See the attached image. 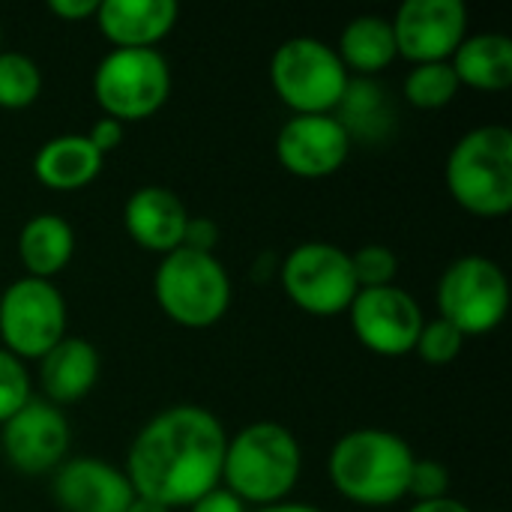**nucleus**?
<instances>
[{
	"mask_svg": "<svg viewBox=\"0 0 512 512\" xmlns=\"http://www.w3.org/2000/svg\"><path fill=\"white\" fill-rule=\"evenodd\" d=\"M225 447L228 432L210 408L171 405L138 429L123 474L138 498L186 510L222 486Z\"/></svg>",
	"mask_w": 512,
	"mask_h": 512,
	"instance_id": "obj_1",
	"label": "nucleus"
},
{
	"mask_svg": "<svg viewBox=\"0 0 512 512\" xmlns=\"http://www.w3.org/2000/svg\"><path fill=\"white\" fill-rule=\"evenodd\" d=\"M411 444L378 426L345 432L327 459L333 489L354 507L384 510L408 498V477L414 468Z\"/></svg>",
	"mask_w": 512,
	"mask_h": 512,
	"instance_id": "obj_2",
	"label": "nucleus"
},
{
	"mask_svg": "<svg viewBox=\"0 0 512 512\" xmlns=\"http://www.w3.org/2000/svg\"><path fill=\"white\" fill-rule=\"evenodd\" d=\"M303 474L297 435L273 420H258L228 435L222 486L246 507H273L291 498Z\"/></svg>",
	"mask_w": 512,
	"mask_h": 512,
	"instance_id": "obj_3",
	"label": "nucleus"
},
{
	"mask_svg": "<svg viewBox=\"0 0 512 512\" xmlns=\"http://www.w3.org/2000/svg\"><path fill=\"white\" fill-rule=\"evenodd\" d=\"M450 198L477 219H504L512 210V132L486 123L465 132L447 153Z\"/></svg>",
	"mask_w": 512,
	"mask_h": 512,
	"instance_id": "obj_4",
	"label": "nucleus"
},
{
	"mask_svg": "<svg viewBox=\"0 0 512 512\" xmlns=\"http://www.w3.org/2000/svg\"><path fill=\"white\" fill-rule=\"evenodd\" d=\"M231 276L210 252L174 249L162 255L153 273V297L162 315L186 330H207L231 309Z\"/></svg>",
	"mask_w": 512,
	"mask_h": 512,
	"instance_id": "obj_5",
	"label": "nucleus"
},
{
	"mask_svg": "<svg viewBox=\"0 0 512 512\" xmlns=\"http://www.w3.org/2000/svg\"><path fill=\"white\" fill-rule=\"evenodd\" d=\"M171 66L159 48H111L93 69V99L102 117L135 123L153 117L171 96Z\"/></svg>",
	"mask_w": 512,
	"mask_h": 512,
	"instance_id": "obj_6",
	"label": "nucleus"
},
{
	"mask_svg": "<svg viewBox=\"0 0 512 512\" xmlns=\"http://www.w3.org/2000/svg\"><path fill=\"white\" fill-rule=\"evenodd\" d=\"M438 318L453 324L465 339L495 333L510 312V282L504 267L489 255H462L447 264L435 288Z\"/></svg>",
	"mask_w": 512,
	"mask_h": 512,
	"instance_id": "obj_7",
	"label": "nucleus"
},
{
	"mask_svg": "<svg viewBox=\"0 0 512 512\" xmlns=\"http://www.w3.org/2000/svg\"><path fill=\"white\" fill-rule=\"evenodd\" d=\"M348 81L336 48L315 36H291L270 57V84L291 114H333Z\"/></svg>",
	"mask_w": 512,
	"mask_h": 512,
	"instance_id": "obj_8",
	"label": "nucleus"
},
{
	"mask_svg": "<svg viewBox=\"0 0 512 512\" xmlns=\"http://www.w3.org/2000/svg\"><path fill=\"white\" fill-rule=\"evenodd\" d=\"M279 282L285 297L312 318L345 315L360 291L351 252L327 240L297 243L279 264Z\"/></svg>",
	"mask_w": 512,
	"mask_h": 512,
	"instance_id": "obj_9",
	"label": "nucleus"
},
{
	"mask_svg": "<svg viewBox=\"0 0 512 512\" xmlns=\"http://www.w3.org/2000/svg\"><path fill=\"white\" fill-rule=\"evenodd\" d=\"M69 309L54 282L21 276L0 294V348L18 360H42L63 336Z\"/></svg>",
	"mask_w": 512,
	"mask_h": 512,
	"instance_id": "obj_10",
	"label": "nucleus"
},
{
	"mask_svg": "<svg viewBox=\"0 0 512 512\" xmlns=\"http://www.w3.org/2000/svg\"><path fill=\"white\" fill-rule=\"evenodd\" d=\"M345 315L351 321L357 342L378 357L411 354L426 324L417 297L399 285L360 288Z\"/></svg>",
	"mask_w": 512,
	"mask_h": 512,
	"instance_id": "obj_11",
	"label": "nucleus"
},
{
	"mask_svg": "<svg viewBox=\"0 0 512 512\" xmlns=\"http://www.w3.org/2000/svg\"><path fill=\"white\" fill-rule=\"evenodd\" d=\"M72 429L63 408L33 396L15 417L0 426V450L6 462L27 477L54 474L69 459Z\"/></svg>",
	"mask_w": 512,
	"mask_h": 512,
	"instance_id": "obj_12",
	"label": "nucleus"
},
{
	"mask_svg": "<svg viewBox=\"0 0 512 512\" xmlns=\"http://www.w3.org/2000/svg\"><path fill=\"white\" fill-rule=\"evenodd\" d=\"M399 57L441 63L456 54L468 36V9L462 0H405L390 18Z\"/></svg>",
	"mask_w": 512,
	"mask_h": 512,
	"instance_id": "obj_13",
	"label": "nucleus"
},
{
	"mask_svg": "<svg viewBox=\"0 0 512 512\" xmlns=\"http://www.w3.org/2000/svg\"><path fill=\"white\" fill-rule=\"evenodd\" d=\"M351 147L333 114H291L276 132V159L300 180L333 177L348 162Z\"/></svg>",
	"mask_w": 512,
	"mask_h": 512,
	"instance_id": "obj_14",
	"label": "nucleus"
},
{
	"mask_svg": "<svg viewBox=\"0 0 512 512\" xmlns=\"http://www.w3.org/2000/svg\"><path fill=\"white\" fill-rule=\"evenodd\" d=\"M51 498L63 512H126L135 489L123 468L96 456H72L51 474Z\"/></svg>",
	"mask_w": 512,
	"mask_h": 512,
	"instance_id": "obj_15",
	"label": "nucleus"
},
{
	"mask_svg": "<svg viewBox=\"0 0 512 512\" xmlns=\"http://www.w3.org/2000/svg\"><path fill=\"white\" fill-rule=\"evenodd\" d=\"M189 210L168 186H138L123 204V228L135 246L153 255H168L183 246Z\"/></svg>",
	"mask_w": 512,
	"mask_h": 512,
	"instance_id": "obj_16",
	"label": "nucleus"
},
{
	"mask_svg": "<svg viewBox=\"0 0 512 512\" xmlns=\"http://www.w3.org/2000/svg\"><path fill=\"white\" fill-rule=\"evenodd\" d=\"M99 33L114 48H156L180 21L174 0H99Z\"/></svg>",
	"mask_w": 512,
	"mask_h": 512,
	"instance_id": "obj_17",
	"label": "nucleus"
},
{
	"mask_svg": "<svg viewBox=\"0 0 512 512\" xmlns=\"http://www.w3.org/2000/svg\"><path fill=\"white\" fill-rule=\"evenodd\" d=\"M102 375V357L93 342L81 336H63L42 360H39V384L42 399L63 408L75 405L93 393Z\"/></svg>",
	"mask_w": 512,
	"mask_h": 512,
	"instance_id": "obj_18",
	"label": "nucleus"
},
{
	"mask_svg": "<svg viewBox=\"0 0 512 512\" xmlns=\"http://www.w3.org/2000/svg\"><path fill=\"white\" fill-rule=\"evenodd\" d=\"M333 117L351 138V144H387L396 132V102L375 78H351Z\"/></svg>",
	"mask_w": 512,
	"mask_h": 512,
	"instance_id": "obj_19",
	"label": "nucleus"
},
{
	"mask_svg": "<svg viewBox=\"0 0 512 512\" xmlns=\"http://www.w3.org/2000/svg\"><path fill=\"white\" fill-rule=\"evenodd\" d=\"M105 165V156L87 141V135H54L33 156V174L45 189L78 192L90 186Z\"/></svg>",
	"mask_w": 512,
	"mask_h": 512,
	"instance_id": "obj_20",
	"label": "nucleus"
},
{
	"mask_svg": "<svg viewBox=\"0 0 512 512\" xmlns=\"http://www.w3.org/2000/svg\"><path fill=\"white\" fill-rule=\"evenodd\" d=\"M75 258V228L57 213H36L18 231V261L24 276L51 282Z\"/></svg>",
	"mask_w": 512,
	"mask_h": 512,
	"instance_id": "obj_21",
	"label": "nucleus"
},
{
	"mask_svg": "<svg viewBox=\"0 0 512 512\" xmlns=\"http://www.w3.org/2000/svg\"><path fill=\"white\" fill-rule=\"evenodd\" d=\"M462 87L504 93L512 84V39L504 33H471L450 57Z\"/></svg>",
	"mask_w": 512,
	"mask_h": 512,
	"instance_id": "obj_22",
	"label": "nucleus"
},
{
	"mask_svg": "<svg viewBox=\"0 0 512 512\" xmlns=\"http://www.w3.org/2000/svg\"><path fill=\"white\" fill-rule=\"evenodd\" d=\"M333 48H336L339 60L345 63L348 75L354 72L357 78H375L378 72L393 66V60L399 57L393 24L384 15H357V18H351L342 27L339 42Z\"/></svg>",
	"mask_w": 512,
	"mask_h": 512,
	"instance_id": "obj_23",
	"label": "nucleus"
},
{
	"mask_svg": "<svg viewBox=\"0 0 512 512\" xmlns=\"http://www.w3.org/2000/svg\"><path fill=\"white\" fill-rule=\"evenodd\" d=\"M462 84L450 66V60L441 63H417L402 81V96L408 105L420 111H438L447 108L459 96Z\"/></svg>",
	"mask_w": 512,
	"mask_h": 512,
	"instance_id": "obj_24",
	"label": "nucleus"
},
{
	"mask_svg": "<svg viewBox=\"0 0 512 512\" xmlns=\"http://www.w3.org/2000/svg\"><path fill=\"white\" fill-rule=\"evenodd\" d=\"M42 93V69L39 63L15 48L0 51V108L24 111Z\"/></svg>",
	"mask_w": 512,
	"mask_h": 512,
	"instance_id": "obj_25",
	"label": "nucleus"
},
{
	"mask_svg": "<svg viewBox=\"0 0 512 512\" xmlns=\"http://www.w3.org/2000/svg\"><path fill=\"white\" fill-rule=\"evenodd\" d=\"M351 267H354V279L360 288L396 285V276H399V258L384 243H366L357 252H351Z\"/></svg>",
	"mask_w": 512,
	"mask_h": 512,
	"instance_id": "obj_26",
	"label": "nucleus"
},
{
	"mask_svg": "<svg viewBox=\"0 0 512 512\" xmlns=\"http://www.w3.org/2000/svg\"><path fill=\"white\" fill-rule=\"evenodd\" d=\"M462 348H465V336L453 324H447L444 318L426 321L420 330V339L414 345L417 357L426 366H450L459 360Z\"/></svg>",
	"mask_w": 512,
	"mask_h": 512,
	"instance_id": "obj_27",
	"label": "nucleus"
},
{
	"mask_svg": "<svg viewBox=\"0 0 512 512\" xmlns=\"http://www.w3.org/2000/svg\"><path fill=\"white\" fill-rule=\"evenodd\" d=\"M33 399V381L27 363L0 348V426L15 417Z\"/></svg>",
	"mask_w": 512,
	"mask_h": 512,
	"instance_id": "obj_28",
	"label": "nucleus"
},
{
	"mask_svg": "<svg viewBox=\"0 0 512 512\" xmlns=\"http://www.w3.org/2000/svg\"><path fill=\"white\" fill-rule=\"evenodd\" d=\"M450 495V471L435 459H414L408 477V498L414 501H435Z\"/></svg>",
	"mask_w": 512,
	"mask_h": 512,
	"instance_id": "obj_29",
	"label": "nucleus"
},
{
	"mask_svg": "<svg viewBox=\"0 0 512 512\" xmlns=\"http://www.w3.org/2000/svg\"><path fill=\"white\" fill-rule=\"evenodd\" d=\"M219 243V225L216 219L210 216H192L189 213V222H186V231H183V246L186 249H195V252H210L216 249Z\"/></svg>",
	"mask_w": 512,
	"mask_h": 512,
	"instance_id": "obj_30",
	"label": "nucleus"
},
{
	"mask_svg": "<svg viewBox=\"0 0 512 512\" xmlns=\"http://www.w3.org/2000/svg\"><path fill=\"white\" fill-rule=\"evenodd\" d=\"M123 138H126V126H123L120 120H111V117L96 120V123L90 126V132H87V141H90L102 156L114 153V150L123 144Z\"/></svg>",
	"mask_w": 512,
	"mask_h": 512,
	"instance_id": "obj_31",
	"label": "nucleus"
},
{
	"mask_svg": "<svg viewBox=\"0 0 512 512\" xmlns=\"http://www.w3.org/2000/svg\"><path fill=\"white\" fill-rule=\"evenodd\" d=\"M186 512H249V507L240 498H234L225 486H216L213 492L198 498L192 507H186Z\"/></svg>",
	"mask_w": 512,
	"mask_h": 512,
	"instance_id": "obj_32",
	"label": "nucleus"
},
{
	"mask_svg": "<svg viewBox=\"0 0 512 512\" xmlns=\"http://www.w3.org/2000/svg\"><path fill=\"white\" fill-rule=\"evenodd\" d=\"M48 12L60 21H87L96 18L99 0H48Z\"/></svg>",
	"mask_w": 512,
	"mask_h": 512,
	"instance_id": "obj_33",
	"label": "nucleus"
},
{
	"mask_svg": "<svg viewBox=\"0 0 512 512\" xmlns=\"http://www.w3.org/2000/svg\"><path fill=\"white\" fill-rule=\"evenodd\" d=\"M408 512H474L468 504L456 501V498H435V501H414Z\"/></svg>",
	"mask_w": 512,
	"mask_h": 512,
	"instance_id": "obj_34",
	"label": "nucleus"
},
{
	"mask_svg": "<svg viewBox=\"0 0 512 512\" xmlns=\"http://www.w3.org/2000/svg\"><path fill=\"white\" fill-rule=\"evenodd\" d=\"M249 512H324L312 504H294V501H282V504H273V507H261V510H249Z\"/></svg>",
	"mask_w": 512,
	"mask_h": 512,
	"instance_id": "obj_35",
	"label": "nucleus"
},
{
	"mask_svg": "<svg viewBox=\"0 0 512 512\" xmlns=\"http://www.w3.org/2000/svg\"><path fill=\"white\" fill-rule=\"evenodd\" d=\"M126 512H171L168 507H162V504H156V501H150V498H138L135 495V501L129 504V510Z\"/></svg>",
	"mask_w": 512,
	"mask_h": 512,
	"instance_id": "obj_36",
	"label": "nucleus"
},
{
	"mask_svg": "<svg viewBox=\"0 0 512 512\" xmlns=\"http://www.w3.org/2000/svg\"><path fill=\"white\" fill-rule=\"evenodd\" d=\"M0 51H3V24H0Z\"/></svg>",
	"mask_w": 512,
	"mask_h": 512,
	"instance_id": "obj_37",
	"label": "nucleus"
}]
</instances>
